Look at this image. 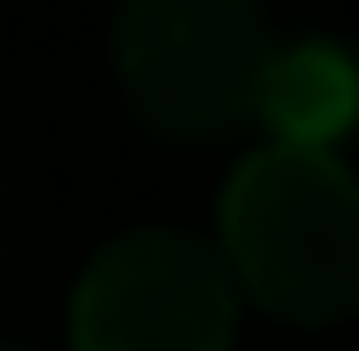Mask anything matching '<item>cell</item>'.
I'll list each match as a JSON object with an SVG mask.
<instances>
[{
  "label": "cell",
  "instance_id": "6da1fadb",
  "mask_svg": "<svg viewBox=\"0 0 359 351\" xmlns=\"http://www.w3.org/2000/svg\"><path fill=\"white\" fill-rule=\"evenodd\" d=\"M216 256L248 303L287 327H335L359 312V176L327 144L248 152L216 208Z\"/></svg>",
  "mask_w": 359,
  "mask_h": 351
},
{
  "label": "cell",
  "instance_id": "7a4b0ae2",
  "mask_svg": "<svg viewBox=\"0 0 359 351\" xmlns=\"http://www.w3.org/2000/svg\"><path fill=\"white\" fill-rule=\"evenodd\" d=\"M271 25L256 0H120L112 80L128 112L168 144H216L256 120Z\"/></svg>",
  "mask_w": 359,
  "mask_h": 351
},
{
  "label": "cell",
  "instance_id": "3957f363",
  "mask_svg": "<svg viewBox=\"0 0 359 351\" xmlns=\"http://www.w3.org/2000/svg\"><path fill=\"white\" fill-rule=\"evenodd\" d=\"M240 287L192 232H120L72 287V351H231Z\"/></svg>",
  "mask_w": 359,
  "mask_h": 351
},
{
  "label": "cell",
  "instance_id": "277c9868",
  "mask_svg": "<svg viewBox=\"0 0 359 351\" xmlns=\"http://www.w3.org/2000/svg\"><path fill=\"white\" fill-rule=\"evenodd\" d=\"M256 120L280 144H327L359 128V56L335 48V40H295L280 48L271 40L264 80H256Z\"/></svg>",
  "mask_w": 359,
  "mask_h": 351
},
{
  "label": "cell",
  "instance_id": "5b68a950",
  "mask_svg": "<svg viewBox=\"0 0 359 351\" xmlns=\"http://www.w3.org/2000/svg\"><path fill=\"white\" fill-rule=\"evenodd\" d=\"M0 232H8V216H0Z\"/></svg>",
  "mask_w": 359,
  "mask_h": 351
},
{
  "label": "cell",
  "instance_id": "8992f818",
  "mask_svg": "<svg viewBox=\"0 0 359 351\" xmlns=\"http://www.w3.org/2000/svg\"><path fill=\"white\" fill-rule=\"evenodd\" d=\"M0 351H16V343H0Z\"/></svg>",
  "mask_w": 359,
  "mask_h": 351
}]
</instances>
